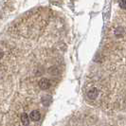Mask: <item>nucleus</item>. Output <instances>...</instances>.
I'll use <instances>...</instances> for the list:
<instances>
[{
	"label": "nucleus",
	"mask_w": 126,
	"mask_h": 126,
	"mask_svg": "<svg viewBox=\"0 0 126 126\" xmlns=\"http://www.w3.org/2000/svg\"><path fill=\"white\" fill-rule=\"evenodd\" d=\"M30 118L33 121H38L41 119V114H40V112L38 110H33L31 113V115H30Z\"/></svg>",
	"instance_id": "nucleus-2"
},
{
	"label": "nucleus",
	"mask_w": 126,
	"mask_h": 126,
	"mask_svg": "<svg viewBox=\"0 0 126 126\" xmlns=\"http://www.w3.org/2000/svg\"><path fill=\"white\" fill-rule=\"evenodd\" d=\"M120 7L123 10H126V0H120Z\"/></svg>",
	"instance_id": "nucleus-5"
},
{
	"label": "nucleus",
	"mask_w": 126,
	"mask_h": 126,
	"mask_svg": "<svg viewBox=\"0 0 126 126\" xmlns=\"http://www.w3.org/2000/svg\"><path fill=\"white\" fill-rule=\"evenodd\" d=\"M21 122L24 125H29L30 124V116H28V114L23 113L21 115Z\"/></svg>",
	"instance_id": "nucleus-4"
},
{
	"label": "nucleus",
	"mask_w": 126,
	"mask_h": 126,
	"mask_svg": "<svg viewBox=\"0 0 126 126\" xmlns=\"http://www.w3.org/2000/svg\"><path fill=\"white\" fill-rule=\"evenodd\" d=\"M39 86H40V88L43 89V90H47V89L49 88V86H50V82H49V80L48 79H41L40 81H39Z\"/></svg>",
	"instance_id": "nucleus-1"
},
{
	"label": "nucleus",
	"mask_w": 126,
	"mask_h": 126,
	"mask_svg": "<svg viewBox=\"0 0 126 126\" xmlns=\"http://www.w3.org/2000/svg\"><path fill=\"white\" fill-rule=\"evenodd\" d=\"M98 94H99V91H98V89L97 88H92L90 89L88 91V93H87V96H88L89 99H91V100H95L97 97H98Z\"/></svg>",
	"instance_id": "nucleus-3"
}]
</instances>
